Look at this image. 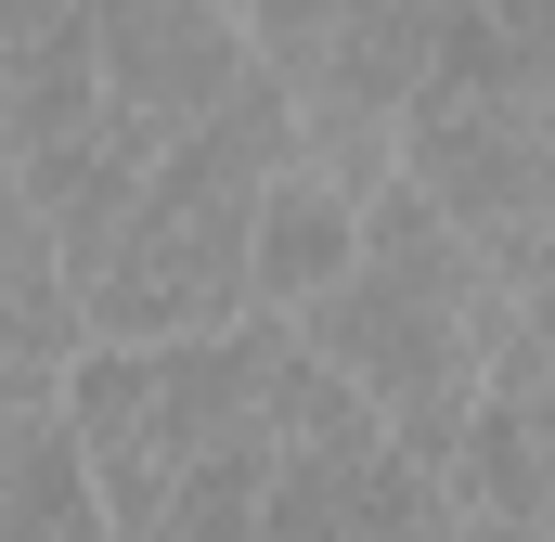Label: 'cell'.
<instances>
[{
  "label": "cell",
  "instance_id": "1",
  "mask_svg": "<svg viewBox=\"0 0 555 542\" xmlns=\"http://www.w3.org/2000/svg\"><path fill=\"white\" fill-rule=\"evenodd\" d=\"M284 336L375 413L388 452L439 491L452 426H465V401H478V362H465V233H452L439 207H414L401 181H375L336 297H310Z\"/></svg>",
  "mask_w": 555,
  "mask_h": 542
},
{
  "label": "cell",
  "instance_id": "2",
  "mask_svg": "<svg viewBox=\"0 0 555 542\" xmlns=\"http://www.w3.org/2000/svg\"><path fill=\"white\" fill-rule=\"evenodd\" d=\"M272 168H284V91L246 78L194 142H168V155L142 168L117 246L78 284L91 349H168V336L246 323V207H259Z\"/></svg>",
  "mask_w": 555,
  "mask_h": 542
},
{
  "label": "cell",
  "instance_id": "3",
  "mask_svg": "<svg viewBox=\"0 0 555 542\" xmlns=\"http://www.w3.org/2000/svg\"><path fill=\"white\" fill-rule=\"evenodd\" d=\"M272 362H284V323H259V310L220 336H168V349H78L52 413L91 465L104 530L130 542L155 517V491L220 465V452L272 465Z\"/></svg>",
  "mask_w": 555,
  "mask_h": 542
},
{
  "label": "cell",
  "instance_id": "4",
  "mask_svg": "<svg viewBox=\"0 0 555 542\" xmlns=\"http://www.w3.org/2000/svg\"><path fill=\"white\" fill-rule=\"evenodd\" d=\"M555 91H452V78H414L401 130H388V181L439 207L465 246L491 233H543L555 207V130H543Z\"/></svg>",
  "mask_w": 555,
  "mask_h": 542
},
{
  "label": "cell",
  "instance_id": "5",
  "mask_svg": "<svg viewBox=\"0 0 555 542\" xmlns=\"http://www.w3.org/2000/svg\"><path fill=\"white\" fill-rule=\"evenodd\" d=\"M91 13V65H104V117L142 142V155H168V142H194L246 78H259V52H246V26H233V0H78Z\"/></svg>",
  "mask_w": 555,
  "mask_h": 542
},
{
  "label": "cell",
  "instance_id": "6",
  "mask_svg": "<svg viewBox=\"0 0 555 542\" xmlns=\"http://www.w3.org/2000/svg\"><path fill=\"white\" fill-rule=\"evenodd\" d=\"M349 233H362V207H349L336 181L272 168V181H259V207H246V310H259V323H297L310 297H336Z\"/></svg>",
  "mask_w": 555,
  "mask_h": 542
},
{
  "label": "cell",
  "instance_id": "7",
  "mask_svg": "<svg viewBox=\"0 0 555 542\" xmlns=\"http://www.w3.org/2000/svg\"><path fill=\"white\" fill-rule=\"evenodd\" d=\"M439 504H452V517H491V530H543V517H555V426H543V401L478 388L465 426H452Z\"/></svg>",
  "mask_w": 555,
  "mask_h": 542
},
{
  "label": "cell",
  "instance_id": "8",
  "mask_svg": "<svg viewBox=\"0 0 555 542\" xmlns=\"http://www.w3.org/2000/svg\"><path fill=\"white\" fill-rule=\"evenodd\" d=\"M91 349V323H78V284L52 271L39 233H13L0 246V413H39L65 401V362Z\"/></svg>",
  "mask_w": 555,
  "mask_h": 542
},
{
  "label": "cell",
  "instance_id": "9",
  "mask_svg": "<svg viewBox=\"0 0 555 542\" xmlns=\"http://www.w3.org/2000/svg\"><path fill=\"white\" fill-rule=\"evenodd\" d=\"M130 542H259V465H246V452H220V465L168 478V491H155V517H142Z\"/></svg>",
  "mask_w": 555,
  "mask_h": 542
},
{
  "label": "cell",
  "instance_id": "10",
  "mask_svg": "<svg viewBox=\"0 0 555 542\" xmlns=\"http://www.w3.org/2000/svg\"><path fill=\"white\" fill-rule=\"evenodd\" d=\"M13 233H26V207H13V168H0V246H13Z\"/></svg>",
  "mask_w": 555,
  "mask_h": 542
}]
</instances>
